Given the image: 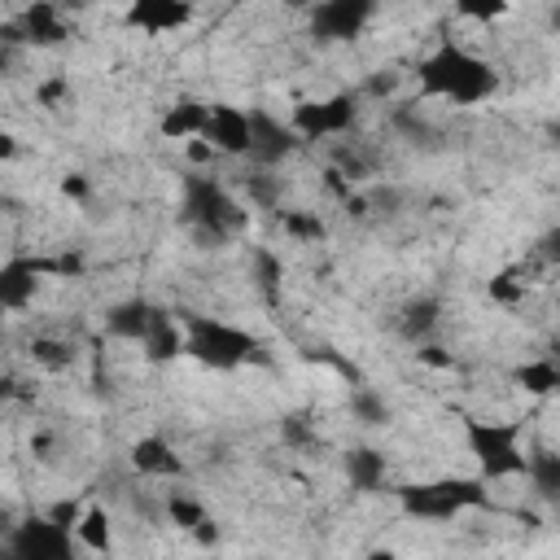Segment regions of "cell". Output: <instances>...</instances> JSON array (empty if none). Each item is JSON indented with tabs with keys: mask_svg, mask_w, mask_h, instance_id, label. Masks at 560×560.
<instances>
[{
	"mask_svg": "<svg viewBox=\"0 0 560 560\" xmlns=\"http://www.w3.org/2000/svg\"><path fill=\"white\" fill-rule=\"evenodd\" d=\"M368 92H376V96L394 92V74H376V79H368Z\"/></svg>",
	"mask_w": 560,
	"mask_h": 560,
	"instance_id": "37",
	"label": "cell"
},
{
	"mask_svg": "<svg viewBox=\"0 0 560 560\" xmlns=\"http://www.w3.org/2000/svg\"><path fill=\"white\" fill-rule=\"evenodd\" d=\"M534 254H538V262H547V267H560V223H551L538 241H534Z\"/></svg>",
	"mask_w": 560,
	"mask_h": 560,
	"instance_id": "33",
	"label": "cell"
},
{
	"mask_svg": "<svg viewBox=\"0 0 560 560\" xmlns=\"http://www.w3.org/2000/svg\"><path fill=\"white\" fill-rule=\"evenodd\" d=\"M455 13H459V18H472V22H494V18L508 13V4H459Z\"/></svg>",
	"mask_w": 560,
	"mask_h": 560,
	"instance_id": "35",
	"label": "cell"
},
{
	"mask_svg": "<svg viewBox=\"0 0 560 560\" xmlns=\"http://www.w3.org/2000/svg\"><path fill=\"white\" fill-rule=\"evenodd\" d=\"M140 359L153 363V368H166L175 359H188V328H184V319H175L171 311H162L158 324L149 328V337L140 341Z\"/></svg>",
	"mask_w": 560,
	"mask_h": 560,
	"instance_id": "18",
	"label": "cell"
},
{
	"mask_svg": "<svg viewBox=\"0 0 560 560\" xmlns=\"http://www.w3.org/2000/svg\"><path fill=\"white\" fill-rule=\"evenodd\" d=\"M70 96H74V88H70V79L66 74H48V79H39L35 83V105L39 109H61V105H70Z\"/></svg>",
	"mask_w": 560,
	"mask_h": 560,
	"instance_id": "30",
	"label": "cell"
},
{
	"mask_svg": "<svg viewBox=\"0 0 560 560\" xmlns=\"http://www.w3.org/2000/svg\"><path fill=\"white\" fill-rule=\"evenodd\" d=\"M162 516H166L175 529L192 534L210 512H206V503H201L197 494H188V490H166V499H162Z\"/></svg>",
	"mask_w": 560,
	"mask_h": 560,
	"instance_id": "25",
	"label": "cell"
},
{
	"mask_svg": "<svg viewBox=\"0 0 560 560\" xmlns=\"http://www.w3.org/2000/svg\"><path fill=\"white\" fill-rule=\"evenodd\" d=\"M127 464L136 477L144 481H184L188 477V464L184 455L171 446L166 433H140L131 446H127Z\"/></svg>",
	"mask_w": 560,
	"mask_h": 560,
	"instance_id": "12",
	"label": "cell"
},
{
	"mask_svg": "<svg viewBox=\"0 0 560 560\" xmlns=\"http://www.w3.org/2000/svg\"><path fill=\"white\" fill-rule=\"evenodd\" d=\"M547 131H551V140H556V144H560V122H551V127H547Z\"/></svg>",
	"mask_w": 560,
	"mask_h": 560,
	"instance_id": "39",
	"label": "cell"
},
{
	"mask_svg": "<svg viewBox=\"0 0 560 560\" xmlns=\"http://www.w3.org/2000/svg\"><path fill=\"white\" fill-rule=\"evenodd\" d=\"M0 560H79V542L48 512H26L22 521L4 525Z\"/></svg>",
	"mask_w": 560,
	"mask_h": 560,
	"instance_id": "6",
	"label": "cell"
},
{
	"mask_svg": "<svg viewBox=\"0 0 560 560\" xmlns=\"http://www.w3.org/2000/svg\"><path fill=\"white\" fill-rule=\"evenodd\" d=\"M363 560H398V551H394V547H372Z\"/></svg>",
	"mask_w": 560,
	"mask_h": 560,
	"instance_id": "38",
	"label": "cell"
},
{
	"mask_svg": "<svg viewBox=\"0 0 560 560\" xmlns=\"http://www.w3.org/2000/svg\"><path fill=\"white\" fill-rule=\"evenodd\" d=\"M276 223H280V232H284L289 241H298V245H319V241H328V223H324L319 210L280 206V210H276Z\"/></svg>",
	"mask_w": 560,
	"mask_h": 560,
	"instance_id": "23",
	"label": "cell"
},
{
	"mask_svg": "<svg viewBox=\"0 0 560 560\" xmlns=\"http://www.w3.org/2000/svg\"><path fill=\"white\" fill-rule=\"evenodd\" d=\"M280 442L293 446V451L315 446V420H311L306 411H289V416H280Z\"/></svg>",
	"mask_w": 560,
	"mask_h": 560,
	"instance_id": "29",
	"label": "cell"
},
{
	"mask_svg": "<svg viewBox=\"0 0 560 560\" xmlns=\"http://www.w3.org/2000/svg\"><path fill=\"white\" fill-rule=\"evenodd\" d=\"M44 280H57V254H9L0 262V306L26 311Z\"/></svg>",
	"mask_w": 560,
	"mask_h": 560,
	"instance_id": "10",
	"label": "cell"
},
{
	"mask_svg": "<svg viewBox=\"0 0 560 560\" xmlns=\"http://www.w3.org/2000/svg\"><path fill=\"white\" fill-rule=\"evenodd\" d=\"M442 328V298L438 293H416L398 306V337L411 346L433 341V332Z\"/></svg>",
	"mask_w": 560,
	"mask_h": 560,
	"instance_id": "19",
	"label": "cell"
},
{
	"mask_svg": "<svg viewBox=\"0 0 560 560\" xmlns=\"http://www.w3.org/2000/svg\"><path fill=\"white\" fill-rule=\"evenodd\" d=\"M551 26H560V9H551Z\"/></svg>",
	"mask_w": 560,
	"mask_h": 560,
	"instance_id": "40",
	"label": "cell"
},
{
	"mask_svg": "<svg viewBox=\"0 0 560 560\" xmlns=\"http://www.w3.org/2000/svg\"><path fill=\"white\" fill-rule=\"evenodd\" d=\"M57 188H61V197H66V201H79V206L92 197V179H88L83 171H70V175H61V184H57Z\"/></svg>",
	"mask_w": 560,
	"mask_h": 560,
	"instance_id": "34",
	"label": "cell"
},
{
	"mask_svg": "<svg viewBox=\"0 0 560 560\" xmlns=\"http://www.w3.org/2000/svg\"><path fill=\"white\" fill-rule=\"evenodd\" d=\"M298 149H302V136L293 131L289 118H280L262 105H249V158L245 162H254V171H276Z\"/></svg>",
	"mask_w": 560,
	"mask_h": 560,
	"instance_id": "8",
	"label": "cell"
},
{
	"mask_svg": "<svg viewBox=\"0 0 560 560\" xmlns=\"http://www.w3.org/2000/svg\"><path fill=\"white\" fill-rule=\"evenodd\" d=\"M416 359H420V368H433V372H451L455 368V354L446 346H438V341L416 346Z\"/></svg>",
	"mask_w": 560,
	"mask_h": 560,
	"instance_id": "32",
	"label": "cell"
},
{
	"mask_svg": "<svg viewBox=\"0 0 560 560\" xmlns=\"http://www.w3.org/2000/svg\"><path fill=\"white\" fill-rule=\"evenodd\" d=\"M188 538H192L197 547H214V542H219V521H214V516H206V521H201V525H197Z\"/></svg>",
	"mask_w": 560,
	"mask_h": 560,
	"instance_id": "36",
	"label": "cell"
},
{
	"mask_svg": "<svg viewBox=\"0 0 560 560\" xmlns=\"http://www.w3.org/2000/svg\"><path fill=\"white\" fill-rule=\"evenodd\" d=\"M529 494L542 503V508H560V451L551 446H529V464H525V477Z\"/></svg>",
	"mask_w": 560,
	"mask_h": 560,
	"instance_id": "20",
	"label": "cell"
},
{
	"mask_svg": "<svg viewBox=\"0 0 560 560\" xmlns=\"http://www.w3.org/2000/svg\"><path fill=\"white\" fill-rule=\"evenodd\" d=\"M372 18H376L372 0H319L306 9V31L315 44H350L368 31Z\"/></svg>",
	"mask_w": 560,
	"mask_h": 560,
	"instance_id": "9",
	"label": "cell"
},
{
	"mask_svg": "<svg viewBox=\"0 0 560 560\" xmlns=\"http://www.w3.org/2000/svg\"><path fill=\"white\" fill-rule=\"evenodd\" d=\"M394 503L407 521H424V525H442L455 516H468L477 508L490 503V481H481L477 472L459 477V472H442V477H424V481H407L394 490Z\"/></svg>",
	"mask_w": 560,
	"mask_h": 560,
	"instance_id": "4",
	"label": "cell"
},
{
	"mask_svg": "<svg viewBox=\"0 0 560 560\" xmlns=\"http://www.w3.org/2000/svg\"><path fill=\"white\" fill-rule=\"evenodd\" d=\"M289 122L302 136V144L337 140V136L354 131V122H359V92H332V96L298 101L293 114H289Z\"/></svg>",
	"mask_w": 560,
	"mask_h": 560,
	"instance_id": "7",
	"label": "cell"
},
{
	"mask_svg": "<svg viewBox=\"0 0 560 560\" xmlns=\"http://www.w3.org/2000/svg\"><path fill=\"white\" fill-rule=\"evenodd\" d=\"M0 39H4V48H13V44L57 48V44L70 39V22H66V13H61L52 0H35V4H26L13 22L0 26Z\"/></svg>",
	"mask_w": 560,
	"mask_h": 560,
	"instance_id": "11",
	"label": "cell"
},
{
	"mask_svg": "<svg viewBox=\"0 0 560 560\" xmlns=\"http://www.w3.org/2000/svg\"><path fill=\"white\" fill-rule=\"evenodd\" d=\"M74 542L92 556H105V560L114 556V516H109L105 503H88L83 521L74 525Z\"/></svg>",
	"mask_w": 560,
	"mask_h": 560,
	"instance_id": "22",
	"label": "cell"
},
{
	"mask_svg": "<svg viewBox=\"0 0 560 560\" xmlns=\"http://www.w3.org/2000/svg\"><path fill=\"white\" fill-rule=\"evenodd\" d=\"M276 179H280V175H271V171H254L249 184H245L249 201H258V206H276V210H280V184H276Z\"/></svg>",
	"mask_w": 560,
	"mask_h": 560,
	"instance_id": "31",
	"label": "cell"
},
{
	"mask_svg": "<svg viewBox=\"0 0 560 560\" xmlns=\"http://www.w3.org/2000/svg\"><path fill=\"white\" fill-rule=\"evenodd\" d=\"M210 105L214 101H197V96H179L175 105H166L162 118H158L162 140H184V144L201 140L206 127H210Z\"/></svg>",
	"mask_w": 560,
	"mask_h": 560,
	"instance_id": "17",
	"label": "cell"
},
{
	"mask_svg": "<svg viewBox=\"0 0 560 560\" xmlns=\"http://www.w3.org/2000/svg\"><path fill=\"white\" fill-rule=\"evenodd\" d=\"M486 298L494 302V306H521L525 298H529V280L521 276V271H494L490 280H486Z\"/></svg>",
	"mask_w": 560,
	"mask_h": 560,
	"instance_id": "26",
	"label": "cell"
},
{
	"mask_svg": "<svg viewBox=\"0 0 560 560\" xmlns=\"http://www.w3.org/2000/svg\"><path fill=\"white\" fill-rule=\"evenodd\" d=\"M188 328V359L206 372H236L254 359H262V341L219 315H184Z\"/></svg>",
	"mask_w": 560,
	"mask_h": 560,
	"instance_id": "5",
	"label": "cell"
},
{
	"mask_svg": "<svg viewBox=\"0 0 560 560\" xmlns=\"http://www.w3.org/2000/svg\"><path fill=\"white\" fill-rule=\"evenodd\" d=\"M416 92L429 101H446L455 109H472L499 92V70L477 48L442 35L416 61Z\"/></svg>",
	"mask_w": 560,
	"mask_h": 560,
	"instance_id": "1",
	"label": "cell"
},
{
	"mask_svg": "<svg viewBox=\"0 0 560 560\" xmlns=\"http://www.w3.org/2000/svg\"><path fill=\"white\" fill-rule=\"evenodd\" d=\"M249 276H254V284H258L267 298H276V289H280V280H284L280 254H276V249H254V254H249Z\"/></svg>",
	"mask_w": 560,
	"mask_h": 560,
	"instance_id": "28",
	"label": "cell"
},
{
	"mask_svg": "<svg viewBox=\"0 0 560 560\" xmlns=\"http://www.w3.org/2000/svg\"><path fill=\"white\" fill-rule=\"evenodd\" d=\"M512 385L525 389L529 398H556L560 394V363L551 354H538V359H525L512 368Z\"/></svg>",
	"mask_w": 560,
	"mask_h": 560,
	"instance_id": "21",
	"label": "cell"
},
{
	"mask_svg": "<svg viewBox=\"0 0 560 560\" xmlns=\"http://www.w3.org/2000/svg\"><path fill=\"white\" fill-rule=\"evenodd\" d=\"M179 223L192 232L197 245L214 249V245L236 241L249 228V210L236 201V192L219 175L188 166L179 175Z\"/></svg>",
	"mask_w": 560,
	"mask_h": 560,
	"instance_id": "2",
	"label": "cell"
},
{
	"mask_svg": "<svg viewBox=\"0 0 560 560\" xmlns=\"http://www.w3.org/2000/svg\"><path fill=\"white\" fill-rule=\"evenodd\" d=\"M341 472H346V486L354 494H381V490H389V459L376 446H350L341 455Z\"/></svg>",
	"mask_w": 560,
	"mask_h": 560,
	"instance_id": "16",
	"label": "cell"
},
{
	"mask_svg": "<svg viewBox=\"0 0 560 560\" xmlns=\"http://www.w3.org/2000/svg\"><path fill=\"white\" fill-rule=\"evenodd\" d=\"M26 354H31V363H39L48 372H61V368L74 363V346L61 341V337H31V350Z\"/></svg>",
	"mask_w": 560,
	"mask_h": 560,
	"instance_id": "27",
	"label": "cell"
},
{
	"mask_svg": "<svg viewBox=\"0 0 560 560\" xmlns=\"http://www.w3.org/2000/svg\"><path fill=\"white\" fill-rule=\"evenodd\" d=\"M219 158H249V105H232V101H214L210 105V127L201 136Z\"/></svg>",
	"mask_w": 560,
	"mask_h": 560,
	"instance_id": "13",
	"label": "cell"
},
{
	"mask_svg": "<svg viewBox=\"0 0 560 560\" xmlns=\"http://www.w3.org/2000/svg\"><path fill=\"white\" fill-rule=\"evenodd\" d=\"M551 359H556V363H560V341H556V346H551Z\"/></svg>",
	"mask_w": 560,
	"mask_h": 560,
	"instance_id": "41",
	"label": "cell"
},
{
	"mask_svg": "<svg viewBox=\"0 0 560 560\" xmlns=\"http://www.w3.org/2000/svg\"><path fill=\"white\" fill-rule=\"evenodd\" d=\"M346 411H350V420L363 424V429H381V424H389V398H385L381 389L363 385V381L350 385V394H346Z\"/></svg>",
	"mask_w": 560,
	"mask_h": 560,
	"instance_id": "24",
	"label": "cell"
},
{
	"mask_svg": "<svg viewBox=\"0 0 560 560\" xmlns=\"http://www.w3.org/2000/svg\"><path fill=\"white\" fill-rule=\"evenodd\" d=\"M162 311H166V306H158V302L131 293V298L105 306V315H101V332L114 337V341H131V346H140V341L149 337V328L158 324Z\"/></svg>",
	"mask_w": 560,
	"mask_h": 560,
	"instance_id": "14",
	"label": "cell"
},
{
	"mask_svg": "<svg viewBox=\"0 0 560 560\" xmlns=\"http://www.w3.org/2000/svg\"><path fill=\"white\" fill-rule=\"evenodd\" d=\"M192 18L197 9L188 0H131L122 13V22L140 35H171V31H184Z\"/></svg>",
	"mask_w": 560,
	"mask_h": 560,
	"instance_id": "15",
	"label": "cell"
},
{
	"mask_svg": "<svg viewBox=\"0 0 560 560\" xmlns=\"http://www.w3.org/2000/svg\"><path fill=\"white\" fill-rule=\"evenodd\" d=\"M459 433H464V451L472 459V472L481 481L494 486V481H521L525 477L529 442H525V424L521 420L464 411L459 416Z\"/></svg>",
	"mask_w": 560,
	"mask_h": 560,
	"instance_id": "3",
	"label": "cell"
}]
</instances>
